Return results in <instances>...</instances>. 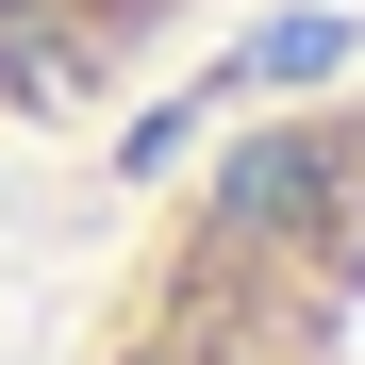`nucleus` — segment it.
<instances>
[{"mask_svg":"<svg viewBox=\"0 0 365 365\" xmlns=\"http://www.w3.org/2000/svg\"><path fill=\"white\" fill-rule=\"evenodd\" d=\"M83 365H365V100L250 116L182 166Z\"/></svg>","mask_w":365,"mask_h":365,"instance_id":"1","label":"nucleus"},{"mask_svg":"<svg viewBox=\"0 0 365 365\" xmlns=\"http://www.w3.org/2000/svg\"><path fill=\"white\" fill-rule=\"evenodd\" d=\"M182 0H0V100H34V116H67L83 83H116V50L166 34Z\"/></svg>","mask_w":365,"mask_h":365,"instance_id":"2","label":"nucleus"}]
</instances>
